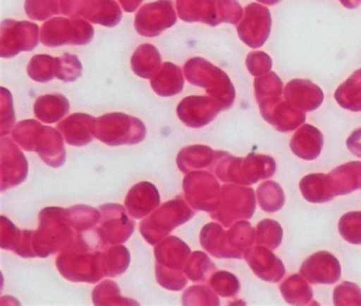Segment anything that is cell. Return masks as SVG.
<instances>
[{"instance_id": "cell-2", "label": "cell", "mask_w": 361, "mask_h": 306, "mask_svg": "<svg viewBox=\"0 0 361 306\" xmlns=\"http://www.w3.org/2000/svg\"><path fill=\"white\" fill-rule=\"evenodd\" d=\"M271 18L269 11L262 6L252 4L246 8V18L238 31L240 39L252 48L261 47L269 37Z\"/></svg>"}, {"instance_id": "cell-1", "label": "cell", "mask_w": 361, "mask_h": 306, "mask_svg": "<svg viewBox=\"0 0 361 306\" xmlns=\"http://www.w3.org/2000/svg\"><path fill=\"white\" fill-rule=\"evenodd\" d=\"M176 18L173 11L172 0H158L145 6L137 16V30L145 37H157L164 29L174 25Z\"/></svg>"}, {"instance_id": "cell-3", "label": "cell", "mask_w": 361, "mask_h": 306, "mask_svg": "<svg viewBox=\"0 0 361 306\" xmlns=\"http://www.w3.org/2000/svg\"><path fill=\"white\" fill-rule=\"evenodd\" d=\"M259 3L266 4V5H276V4L280 3L281 0H257Z\"/></svg>"}]
</instances>
